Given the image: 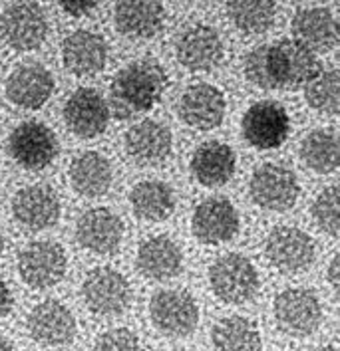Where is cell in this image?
Segmentation results:
<instances>
[{
  "mask_svg": "<svg viewBox=\"0 0 340 351\" xmlns=\"http://www.w3.org/2000/svg\"><path fill=\"white\" fill-rule=\"evenodd\" d=\"M319 72L315 52L297 40L257 46L245 58L247 80L261 90H299Z\"/></svg>",
  "mask_w": 340,
  "mask_h": 351,
  "instance_id": "obj_1",
  "label": "cell"
},
{
  "mask_svg": "<svg viewBox=\"0 0 340 351\" xmlns=\"http://www.w3.org/2000/svg\"><path fill=\"white\" fill-rule=\"evenodd\" d=\"M168 88V74L153 58H141L122 68L110 86L108 108L120 119L146 113L155 108Z\"/></svg>",
  "mask_w": 340,
  "mask_h": 351,
  "instance_id": "obj_2",
  "label": "cell"
},
{
  "mask_svg": "<svg viewBox=\"0 0 340 351\" xmlns=\"http://www.w3.org/2000/svg\"><path fill=\"white\" fill-rule=\"evenodd\" d=\"M209 284L221 302L241 306L257 296L261 280L251 260L241 254H225L211 264Z\"/></svg>",
  "mask_w": 340,
  "mask_h": 351,
  "instance_id": "obj_3",
  "label": "cell"
},
{
  "mask_svg": "<svg viewBox=\"0 0 340 351\" xmlns=\"http://www.w3.org/2000/svg\"><path fill=\"white\" fill-rule=\"evenodd\" d=\"M48 36V19L44 8L32 0L10 4L0 14V38L16 52H32Z\"/></svg>",
  "mask_w": 340,
  "mask_h": 351,
  "instance_id": "obj_4",
  "label": "cell"
},
{
  "mask_svg": "<svg viewBox=\"0 0 340 351\" xmlns=\"http://www.w3.org/2000/svg\"><path fill=\"white\" fill-rule=\"evenodd\" d=\"M68 258L58 242L38 241L19 254V274L34 290H48L66 276Z\"/></svg>",
  "mask_w": 340,
  "mask_h": 351,
  "instance_id": "obj_5",
  "label": "cell"
},
{
  "mask_svg": "<svg viewBox=\"0 0 340 351\" xmlns=\"http://www.w3.org/2000/svg\"><path fill=\"white\" fill-rule=\"evenodd\" d=\"M82 298L92 314L120 315L132 302V288L122 272L113 268H95L82 284Z\"/></svg>",
  "mask_w": 340,
  "mask_h": 351,
  "instance_id": "obj_6",
  "label": "cell"
},
{
  "mask_svg": "<svg viewBox=\"0 0 340 351\" xmlns=\"http://www.w3.org/2000/svg\"><path fill=\"white\" fill-rule=\"evenodd\" d=\"M277 326L288 335L304 337L319 330L322 322V306L315 292L306 288H288L275 298Z\"/></svg>",
  "mask_w": 340,
  "mask_h": 351,
  "instance_id": "obj_7",
  "label": "cell"
},
{
  "mask_svg": "<svg viewBox=\"0 0 340 351\" xmlns=\"http://www.w3.org/2000/svg\"><path fill=\"white\" fill-rule=\"evenodd\" d=\"M249 191L251 199L261 208L283 213L297 203L301 186L291 169L275 163H264L253 171Z\"/></svg>",
  "mask_w": 340,
  "mask_h": 351,
  "instance_id": "obj_8",
  "label": "cell"
},
{
  "mask_svg": "<svg viewBox=\"0 0 340 351\" xmlns=\"http://www.w3.org/2000/svg\"><path fill=\"white\" fill-rule=\"evenodd\" d=\"M245 141L255 149H277L283 145L291 131V117L277 101H257L241 119Z\"/></svg>",
  "mask_w": 340,
  "mask_h": 351,
  "instance_id": "obj_9",
  "label": "cell"
},
{
  "mask_svg": "<svg viewBox=\"0 0 340 351\" xmlns=\"http://www.w3.org/2000/svg\"><path fill=\"white\" fill-rule=\"evenodd\" d=\"M8 151L20 167L42 171L56 159L58 137L40 121H24L10 133Z\"/></svg>",
  "mask_w": 340,
  "mask_h": 351,
  "instance_id": "obj_10",
  "label": "cell"
},
{
  "mask_svg": "<svg viewBox=\"0 0 340 351\" xmlns=\"http://www.w3.org/2000/svg\"><path fill=\"white\" fill-rule=\"evenodd\" d=\"M150 317L157 332L170 337H185L197 328L199 308L188 292L161 290L151 298Z\"/></svg>",
  "mask_w": 340,
  "mask_h": 351,
  "instance_id": "obj_11",
  "label": "cell"
},
{
  "mask_svg": "<svg viewBox=\"0 0 340 351\" xmlns=\"http://www.w3.org/2000/svg\"><path fill=\"white\" fill-rule=\"evenodd\" d=\"M264 254L271 266L283 274H299L306 270L315 260V242L295 226H277L271 230Z\"/></svg>",
  "mask_w": 340,
  "mask_h": 351,
  "instance_id": "obj_12",
  "label": "cell"
},
{
  "mask_svg": "<svg viewBox=\"0 0 340 351\" xmlns=\"http://www.w3.org/2000/svg\"><path fill=\"white\" fill-rule=\"evenodd\" d=\"M227 101L223 92L211 84H195L181 93L177 113L181 121L199 131L219 128L225 119Z\"/></svg>",
  "mask_w": 340,
  "mask_h": 351,
  "instance_id": "obj_13",
  "label": "cell"
},
{
  "mask_svg": "<svg viewBox=\"0 0 340 351\" xmlns=\"http://www.w3.org/2000/svg\"><path fill=\"white\" fill-rule=\"evenodd\" d=\"M64 121L78 137L94 139L102 135L110 123L108 101L94 88H80L64 106Z\"/></svg>",
  "mask_w": 340,
  "mask_h": 351,
  "instance_id": "obj_14",
  "label": "cell"
},
{
  "mask_svg": "<svg viewBox=\"0 0 340 351\" xmlns=\"http://www.w3.org/2000/svg\"><path fill=\"white\" fill-rule=\"evenodd\" d=\"M193 237L203 244H221L239 232V213L223 197H211L197 204L191 217Z\"/></svg>",
  "mask_w": 340,
  "mask_h": 351,
  "instance_id": "obj_15",
  "label": "cell"
},
{
  "mask_svg": "<svg viewBox=\"0 0 340 351\" xmlns=\"http://www.w3.org/2000/svg\"><path fill=\"white\" fill-rule=\"evenodd\" d=\"M76 239L82 248L94 254H112L124 239V222L110 208H90L78 219Z\"/></svg>",
  "mask_w": 340,
  "mask_h": 351,
  "instance_id": "obj_16",
  "label": "cell"
},
{
  "mask_svg": "<svg viewBox=\"0 0 340 351\" xmlns=\"http://www.w3.org/2000/svg\"><path fill=\"white\" fill-rule=\"evenodd\" d=\"M175 54L181 66L191 72H207L223 60V42L219 34L205 24H195L177 38Z\"/></svg>",
  "mask_w": 340,
  "mask_h": 351,
  "instance_id": "obj_17",
  "label": "cell"
},
{
  "mask_svg": "<svg viewBox=\"0 0 340 351\" xmlns=\"http://www.w3.org/2000/svg\"><path fill=\"white\" fill-rule=\"evenodd\" d=\"M12 215L26 230H44L60 219V199L48 185L20 189L12 199Z\"/></svg>",
  "mask_w": 340,
  "mask_h": 351,
  "instance_id": "obj_18",
  "label": "cell"
},
{
  "mask_svg": "<svg viewBox=\"0 0 340 351\" xmlns=\"http://www.w3.org/2000/svg\"><path fill=\"white\" fill-rule=\"evenodd\" d=\"M56 90L52 74L40 64L19 66L6 80V97L22 110L42 108Z\"/></svg>",
  "mask_w": 340,
  "mask_h": 351,
  "instance_id": "obj_19",
  "label": "cell"
},
{
  "mask_svg": "<svg viewBox=\"0 0 340 351\" xmlns=\"http://www.w3.org/2000/svg\"><path fill=\"white\" fill-rule=\"evenodd\" d=\"M171 131L159 121L144 119L126 133V153L135 165H161L171 153Z\"/></svg>",
  "mask_w": 340,
  "mask_h": 351,
  "instance_id": "obj_20",
  "label": "cell"
},
{
  "mask_svg": "<svg viewBox=\"0 0 340 351\" xmlns=\"http://www.w3.org/2000/svg\"><path fill=\"white\" fill-rule=\"evenodd\" d=\"M113 22L120 34L133 40L155 36L166 22L161 0H117Z\"/></svg>",
  "mask_w": 340,
  "mask_h": 351,
  "instance_id": "obj_21",
  "label": "cell"
},
{
  "mask_svg": "<svg viewBox=\"0 0 340 351\" xmlns=\"http://www.w3.org/2000/svg\"><path fill=\"white\" fill-rule=\"evenodd\" d=\"M76 330L72 312L56 300L38 304L28 315V333L42 346H66L74 339Z\"/></svg>",
  "mask_w": 340,
  "mask_h": 351,
  "instance_id": "obj_22",
  "label": "cell"
},
{
  "mask_svg": "<svg viewBox=\"0 0 340 351\" xmlns=\"http://www.w3.org/2000/svg\"><path fill=\"white\" fill-rule=\"evenodd\" d=\"M62 60L72 74L80 77L95 75L106 68L108 44L95 32L76 30L62 42Z\"/></svg>",
  "mask_w": 340,
  "mask_h": 351,
  "instance_id": "obj_23",
  "label": "cell"
},
{
  "mask_svg": "<svg viewBox=\"0 0 340 351\" xmlns=\"http://www.w3.org/2000/svg\"><path fill=\"white\" fill-rule=\"evenodd\" d=\"M183 268V252L170 237H153L141 242L137 250V270L150 280L166 282Z\"/></svg>",
  "mask_w": 340,
  "mask_h": 351,
  "instance_id": "obj_24",
  "label": "cell"
},
{
  "mask_svg": "<svg viewBox=\"0 0 340 351\" xmlns=\"http://www.w3.org/2000/svg\"><path fill=\"white\" fill-rule=\"evenodd\" d=\"M235 151L221 141H207L195 149L191 157V175L199 185L221 186L235 173Z\"/></svg>",
  "mask_w": 340,
  "mask_h": 351,
  "instance_id": "obj_25",
  "label": "cell"
},
{
  "mask_svg": "<svg viewBox=\"0 0 340 351\" xmlns=\"http://www.w3.org/2000/svg\"><path fill=\"white\" fill-rule=\"evenodd\" d=\"M70 185L78 195L95 199L110 191L113 181L112 163L98 151L80 153L68 169Z\"/></svg>",
  "mask_w": 340,
  "mask_h": 351,
  "instance_id": "obj_26",
  "label": "cell"
},
{
  "mask_svg": "<svg viewBox=\"0 0 340 351\" xmlns=\"http://www.w3.org/2000/svg\"><path fill=\"white\" fill-rule=\"evenodd\" d=\"M293 34L295 40L310 52H328L339 40L337 19L328 8L322 6L304 8L293 19Z\"/></svg>",
  "mask_w": 340,
  "mask_h": 351,
  "instance_id": "obj_27",
  "label": "cell"
},
{
  "mask_svg": "<svg viewBox=\"0 0 340 351\" xmlns=\"http://www.w3.org/2000/svg\"><path fill=\"white\" fill-rule=\"evenodd\" d=\"M130 203L137 219L148 222L166 221L175 208L173 189L163 181H141L130 193Z\"/></svg>",
  "mask_w": 340,
  "mask_h": 351,
  "instance_id": "obj_28",
  "label": "cell"
},
{
  "mask_svg": "<svg viewBox=\"0 0 340 351\" xmlns=\"http://www.w3.org/2000/svg\"><path fill=\"white\" fill-rule=\"evenodd\" d=\"M215 351H261L257 326L241 315L223 317L211 332Z\"/></svg>",
  "mask_w": 340,
  "mask_h": 351,
  "instance_id": "obj_29",
  "label": "cell"
},
{
  "mask_svg": "<svg viewBox=\"0 0 340 351\" xmlns=\"http://www.w3.org/2000/svg\"><path fill=\"white\" fill-rule=\"evenodd\" d=\"M301 159L315 173H332L340 163L339 135L330 130H315L304 135L301 143Z\"/></svg>",
  "mask_w": 340,
  "mask_h": 351,
  "instance_id": "obj_30",
  "label": "cell"
},
{
  "mask_svg": "<svg viewBox=\"0 0 340 351\" xmlns=\"http://www.w3.org/2000/svg\"><path fill=\"white\" fill-rule=\"evenodd\" d=\"M227 12L233 24L249 36L264 34L277 16L275 0H229Z\"/></svg>",
  "mask_w": 340,
  "mask_h": 351,
  "instance_id": "obj_31",
  "label": "cell"
},
{
  "mask_svg": "<svg viewBox=\"0 0 340 351\" xmlns=\"http://www.w3.org/2000/svg\"><path fill=\"white\" fill-rule=\"evenodd\" d=\"M304 99L313 110L337 115L340 110V75L337 70L319 72L304 84Z\"/></svg>",
  "mask_w": 340,
  "mask_h": 351,
  "instance_id": "obj_32",
  "label": "cell"
},
{
  "mask_svg": "<svg viewBox=\"0 0 340 351\" xmlns=\"http://www.w3.org/2000/svg\"><path fill=\"white\" fill-rule=\"evenodd\" d=\"M313 219L322 232L337 239L340 234V199L339 186H326L313 204Z\"/></svg>",
  "mask_w": 340,
  "mask_h": 351,
  "instance_id": "obj_33",
  "label": "cell"
},
{
  "mask_svg": "<svg viewBox=\"0 0 340 351\" xmlns=\"http://www.w3.org/2000/svg\"><path fill=\"white\" fill-rule=\"evenodd\" d=\"M94 351H144L137 335L126 328H117L102 333L95 339Z\"/></svg>",
  "mask_w": 340,
  "mask_h": 351,
  "instance_id": "obj_34",
  "label": "cell"
},
{
  "mask_svg": "<svg viewBox=\"0 0 340 351\" xmlns=\"http://www.w3.org/2000/svg\"><path fill=\"white\" fill-rule=\"evenodd\" d=\"M100 0H58V4L62 6V10L70 16H86L98 6Z\"/></svg>",
  "mask_w": 340,
  "mask_h": 351,
  "instance_id": "obj_35",
  "label": "cell"
},
{
  "mask_svg": "<svg viewBox=\"0 0 340 351\" xmlns=\"http://www.w3.org/2000/svg\"><path fill=\"white\" fill-rule=\"evenodd\" d=\"M12 304H14V300H12V292H10V288L6 286V282H4V280H0V317H4V315L10 314Z\"/></svg>",
  "mask_w": 340,
  "mask_h": 351,
  "instance_id": "obj_36",
  "label": "cell"
},
{
  "mask_svg": "<svg viewBox=\"0 0 340 351\" xmlns=\"http://www.w3.org/2000/svg\"><path fill=\"white\" fill-rule=\"evenodd\" d=\"M328 282L332 286L335 292H339L340 288V254H335V258L328 266Z\"/></svg>",
  "mask_w": 340,
  "mask_h": 351,
  "instance_id": "obj_37",
  "label": "cell"
},
{
  "mask_svg": "<svg viewBox=\"0 0 340 351\" xmlns=\"http://www.w3.org/2000/svg\"><path fill=\"white\" fill-rule=\"evenodd\" d=\"M0 351H19V350H16V346H14L10 339H6V337H2V335H0Z\"/></svg>",
  "mask_w": 340,
  "mask_h": 351,
  "instance_id": "obj_38",
  "label": "cell"
},
{
  "mask_svg": "<svg viewBox=\"0 0 340 351\" xmlns=\"http://www.w3.org/2000/svg\"><path fill=\"white\" fill-rule=\"evenodd\" d=\"M317 351H339L335 346H324V348H319Z\"/></svg>",
  "mask_w": 340,
  "mask_h": 351,
  "instance_id": "obj_39",
  "label": "cell"
},
{
  "mask_svg": "<svg viewBox=\"0 0 340 351\" xmlns=\"http://www.w3.org/2000/svg\"><path fill=\"white\" fill-rule=\"evenodd\" d=\"M2 250H4V237H2V232H0V256H2Z\"/></svg>",
  "mask_w": 340,
  "mask_h": 351,
  "instance_id": "obj_40",
  "label": "cell"
},
{
  "mask_svg": "<svg viewBox=\"0 0 340 351\" xmlns=\"http://www.w3.org/2000/svg\"><path fill=\"white\" fill-rule=\"evenodd\" d=\"M175 351H188V350H175Z\"/></svg>",
  "mask_w": 340,
  "mask_h": 351,
  "instance_id": "obj_41",
  "label": "cell"
}]
</instances>
